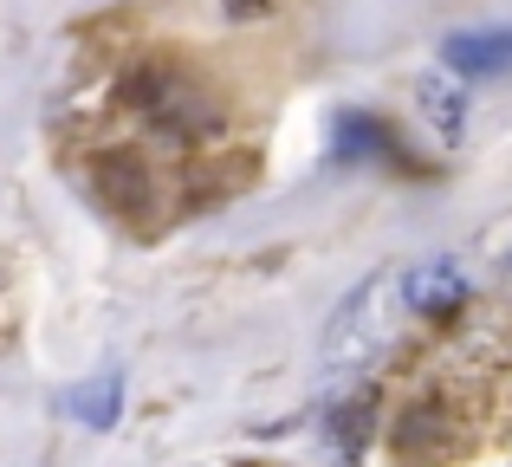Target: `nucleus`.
Segmentation results:
<instances>
[{
    "instance_id": "1",
    "label": "nucleus",
    "mask_w": 512,
    "mask_h": 467,
    "mask_svg": "<svg viewBox=\"0 0 512 467\" xmlns=\"http://www.w3.org/2000/svg\"><path fill=\"white\" fill-rule=\"evenodd\" d=\"M396 292V273H383V279H370V286H357L344 299V312L331 318V331H325V351L338 357V364H370V351H383V299Z\"/></svg>"
},
{
    "instance_id": "5",
    "label": "nucleus",
    "mask_w": 512,
    "mask_h": 467,
    "mask_svg": "<svg viewBox=\"0 0 512 467\" xmlns=\"http://www.w3.org/2000/svg\"><path fill=\"white\" fill-rule=\"evenodd\" d=\"M65 409H78L91 429H111L117 422V377H98V383H85V390H72Z\"/></svg>"
},
{
    "instance_id": "7",
    "label": "nucleus",
    "mask_w": 512,
    "mask_h": 467,
    "mask_svg": "<svg viewBox=\"0 0 512 467\" xmlns=\"http://www.w3.org/2000/svg\"><path fill=\"white\" fill-rule=\"evenodd\" d=\"M273 7V0H227V13H234V20H253V13H266Z\"/></svg>"
},
{
    "instance_id": "2",
    "label": "nucleus",
    "mask_w": 512,
    "mask_h": 467,
    "mask_svg": "<svg viewBox=\"0 0 512 467\" xmlns=\"http://www.w3.org/2000/svg\"><path fill=\"white\" fill-rule=\"evenodd\" d=\"M396 292H402V305L409 312H428V318H448V312H461L467 305V273H461V260H422V266H409V273L396 279Z\"/></svg>"
},
{
    "instance_id": "3",
    "label": "nucleus",
    "mask_w": 512,
    "mask_h": 467,
    "mask_svg": "<svg viewBox=\"0 0 512 467\" xmlns=\"http://www.w3.org/2000/svg\"><path fill=\"white\" fill-rule=\"evenodd\" d=\"M441 59L454 78H500L512 72V26H480V33H448Z\"/></svg>"
},
{
    "instance_id": "6",
    "label": "nucleus",
    "mask_w": 512,
    "mask_h": 467,
    "mask_svg": "<svg viewBox=\"0 0 512 467\" xmlns=\"http://www.w3.org/2000/svg\"><path fill=\"white\" fill-rule=\"evenodd\" d=\"M370 150H383V124H376V117L344 111L338 117V156H344V163H357V156H370Z\"/></svg>"
},
{
    "instance_id": "4",
    "label": "nucleus",
    "mask_w": 512,
    "mask_h": 467,
    "mask_svg": "<svg viewBox=\"0 0 512 467\" xmlns=\"http://www.w3.org/2000/svg\"><path fill=\"white\" fill-rule=\"evenodd\" d=\"M415 98H422V117L441 130V143H461V137H467V91L454 85L448 72H428Z\"/></svg>"
}]
</instances>
